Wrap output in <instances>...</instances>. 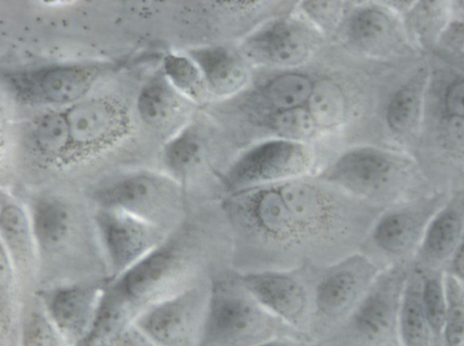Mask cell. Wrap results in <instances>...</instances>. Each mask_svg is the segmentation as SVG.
Wrapping results in <instances>:
<instances>
[{"label":"cell","instance_id":"obj_10","mask_svg":"<svg viewBox=\"0 0 464 346\" xmlns=\"http://www.w3.org/2000/svg\"><path fill=\"white\" fill-rule=\"evenodd\" d=\"M31 221L38 263L47 266L76 260L80 251H90V232L73 208L55 197H43L34 202Z\"/></svg>","mask_w":464,"mask_h":346},{"label":"cell","instance_id":"obj_20","mask_svg":"<svg viewBox=\"0 0 464 346\" xmlns=\"http://www.w3.org/2000/svg\"><path fill=\"white\" fill-rule=\"evenodd\" d=\"M461 214L446 208L428 223L419 244V255L423 264L437 267L453 257L464 234Z\"/></svg>","mask_w":464,"mask_h":346},{"label":"cell","instance_id":"obj_35","mask_svg":"<svg viewBox=\"0 0 464 346\" xmlns=\"http://www.w3.org/2000/svg\"><path fill=\"white\" fill-rule=\"evenodd\" d=\"M447 131L454 148L464 151V118L453 116L448 123Z\"/></svg>","mask_w":464,"mask_h":346},{"label":"cell","instance_id":"obj_12","mask_svg":"<svg viewBox=\"0 0 464 346\" xmlns=\"http://www.w3.org/2000/svg\"><path fill=\"white\" fill-rule=\"evenodd\" d=\"M105 282H69L42 289L43 309L66 346H79L95 320Z\"/></svg>","mask_w":464,"mask_h":346},{"label":"cell","instance_id":"obj_30","mask_svg":"<svg viewBox=\"0 0 464 346\" xmlns=\"http://www.w3.org/2000/svg\"><path fill=\"white\" fill-rule=\"evenodd\" d=\"M19 346H66L44 309L28 311L22 318Z\"/></svg>","mask_w":464,"mask_h":346},{"label":"cell","instance_id":"obj_29","mask_svg":"<svg viewBox=\"0 0 464 346\" xmlns=\"http://www.w3.org/2000/svg\"><path fill=\"white\" fill-rule=\"evenodd\" d=\"M447 316L442 336L445 346H464V293L457 279L447 276L445 281Z\"/></svg>","mask_w":464,"mask_h":346},{"label":"cell","instance_id":"obj_33","mask_svg":"<svg viewBox=\"0 0 464 346\" xmlns=\"http://www.w3.org/2000/svg\"><path fill=\"white\" fill-rule=\"evenodd\" d=\"M314 125L309 112L302 108L280 112L275 120L276 129L288 139L309 136Z\"/></svg>","mask_w":464,"mask_h":346},{"label":"cell","instance_id":"obj_18","mask_svg":"<svg viewBox=\"0 0 464 346\" xmlns=\"http://www.w3.org/2000/svg\"><path fill=\"white\" fill-rule=\"evenodd\" d=\"M0 232L1 249L15 273L31 274L38 262L31 216L9 198H2Z\"/></svg>","mask_w":464,"mask_h":346},{"label":"cell","instance_id":"obj_31","mask_svg":"<svg viewBox=\"0 0 464 346\" xmlns=\"http://www.w3.org/2000/svg\"><path fill=\"white\" fill-rule=\"evenodd\" d=\"M165 77L171 85L196 97L201 93L204 79L197 64L184 56L169 55L164 62Z\"/></svg>","mask_w":464,"mask_h":346},{"label":"cell","instance_id":"obj_36","mask_svg":"<svg viewBox=\"0 0 464 346\" xmlns=\"http://www.w3.org/2000/svg\"><path fill=\"white\" fill-rule=\"evenodd\" d=\"M256 346H313L312 341L303 337H280Z\"/></svg>","mask_w":464,"mask_h":346},{"label":"cell","instance_id":"obj_19","mask_svg":"<svg viewBox=\"0 0 464 346\" xmlns=\"http://www.w3.org/2000/svg\"><path fill=\"white\" fill-rule=\"evenodd\" d=\"M204 82L218 95L235 93L247 81L248 72L243 59L222 46H209L190 53Z\"/></svg>","mask_w":464,"mask_h":346},{"label":"cell","instance_id":"obj_2","mask_svg":"<svg viewBox=\"0 0 464 346\" xmlns=\"http://www.w3.org/2000/svg\"><path fill=\"white\" fill-rule=\"evenodd\" d=\"M233 236L219 204L188 216L160 245L105 282L93 324L79 346H104L158 301L232 267Z\"/></svg>","mask_w":464,"mask_h":346},{"label":"cell","instance_id":"obj_21","mask_svg":"<svg viewBox=\"0 0 464 346\" xmlns=\"http://www.w3.org/2000/svg\"><path fill=\"white\" fill-rule=\"evenodd\" d=\"M399 337L401 346H433L419 274H410L404 286L399 313Z\"/></svg>","mask_w":464,"mask_h":346},{"label":"cell","instance_id":"obj_28","mask_svg":"<svg viewBox=\"0 0 464 346\" xmlns=\"http://www.w3.org/2000/svg\"><path fill=\"white\" fill-rule=\"evenodd\" d=\"M309 112L314 125L328 127L342 119L344 101L341 91L333 83L322 82L314 85L307 101Z\"/></svg>","mask_w":464,"mask_h":346},{"label":"cell","instance_id":"obj_1","mask_svg":"<svg viewBox=\"0 0 464 346\" xmlns=\"http://www.w3.org/2000/svg\"><path fill=\"white\" fill-rule=\"evenodd\" d=\"M221 206L239 274L331 265L359 252L379 216L316 176L232 193Z\"/></svg>","mask_w":464,"mask_h":346},{"label":"cell","instance_id":"obj_6","mask_svg":"<svg viewBox=\"0 0 464 346\" xmlns=\"http://www.w3.org/2000/svg\"><path fill=\"white\" fill-rule=\"evenodd\" d=\"M94 198L101 207L124 211L165 230L186 218L179 187L156 175L124 177L99 188Z\"/></svg>","mask_w":464,"mask_h":346},{"label":"cell","instance_id":"obj_25","mask_svg":"<svg viewBox=\"0 0 464 346\" xmlns=\"http://www.w3.org/2000/svg\"><path fill=\"white\" fill-rule=\"evenodd\" d=\"M33 139L44 157L57 159L64 155L72 146L65 113L52 111L39 117L33 127Z\"/></svg>","mask_w":464,"mask_h":346},{"label":"cell","instance_id":"obj_27","mask_svg":"<svg viewBox=\"0 0 464 346\" xmlns=\"http://www.w3.org/2000/svg\"><path fill=\"white\" fill-rule=\"evenodd\" d=\"M421 280L422 303L430 327L433 346H441L447 316L445 284L436 270L427 272Z\"/></svg>","mask_w":464,"mask_h":346},{"label":"cell","instance_id":"obj_14","mask_svg":"<svg viewBox=\"0 0 464 346\" xmlns=\"http://www.w3.org/2000/svg\"><path fill=\"white\" fill-rule=\"evenodd\" d=\"M98 70L84 65H53L17 72L9 79L22 97L50 103H69L91 88Z\"/></svg>","mask_w":464,"mask_h":346},{"label":"cell","instance_id":"obj_9","mask_svg":"<svg viewBox=\"0 0 464 346\" xmlns=\"http://www.w3.org/2000/svg\"><path fill=\"white\" fill-rule=\"evenodd\" d=\"M314 269L238 274L259 303L308 338L314 305Z\"/></svg>","mask_w":464,"mask_h":346},{"label":"cell","instance_id":"obj_37","mask_svg":"<svg viewBox=\"0 0 464 346\" xmlns=\"http://www.w3.org/2000/svg\"><path fill=\"white\" fill-rule=\"evenodd\" d=\"M452 264L456 275L464 279V234L453 255Z\"/></svg>","mask_w":464,"mask_h":346},{"label":"cell","instance_id":"obj_5","mask_svg":"<svg viewBox=\"0 0 464 346\" xmlns=\"http://www.w3.org/2000/svg\"><path fill=\"white\" fill-rule=\"evenodd\" d=\"M410 274L401 264L386 266L344 323L323 346H401L399 313Z\"/></svg>","mask_w":464,"mask_h":346},{"label":"cell","instance_id":"obj_13","mask_svg":"<svg viewBox=\"0 0 464 346\" xmlns=\"http://www.w3.org/2000/svg\"><path fill=\"white\" fill-rule=\"evenodd\" d=\"M317 178L372 206L388 197L395 178L394 165L380 151L359 149L342 155Z\"/></svg>","mask_w":464,"mask_h":346},{"label":"cell","instance_id":"obj_3","mask_svg":"<svg viewBox=\"0 0 464 346\" xmlns=\"http://www.w3.org/2000/svg\"><path fill=\"white\" fill-rule=\"evenodd\" d=\"M288 336L308 339L259 303L232 267L210 278L198 346H256Z\"/></svg>","mask_w":464,"mask_h":346},{"label":"cell","instance_id":"obj_34","mask_svg":"<svg viewBox=\"0 0 464 346\" xmlns=\"http://www.w3.org/2000/svg\"><path fill=\"white\" fill-rule=\"evenodd\" d=\"M446 104L453 116L464 118V80L454 83L449 89Z\"/></svg>","mask_w":464,"mask_h":346},{"label":"cell","instance_id":"obj_17","mask_svg":"<svg viewBox=\"0 0 464 346\" xmlns=\"http://www.w3.org/2000/svg\"><path fill=\"white\" fill-rule=\"evenodd\" d=\"M65 113L72 145L92 149L109 142L121 130L119 111L103 100L82 101Z\"/></svg>","mask_w":464,"mask_h":346},{"label":"cell","instance_id":"obj_4","mask_svg":"<svg viewBox=\"0 0 464 346\" xmlns=\"http://www.w3.org/2000/svg\"><path fill=\"white\" fill-rule=\"evenodd\" d=\"M383 268L356 252L314 269V305L308 338L320 343L349 318Z\"/></svg>","mask_w":464,"mask_h":346},{"label":"cell","instance_id":"obj_11","mask_svg":"<svg viewBox=\"0 0 464 346\" xmlns=\"http://www.w3.org/2000/svg\"><path fill=\"white\" fill-rule=\"evenodd\" d=\"M97 235L115 277L160 245L165 229L118 209L103 208L94 216Z\"/></svg>","mask_w":464,"mask_h":346},{"label":"cell","instance_id":"obj_15","mask_svg":"<svg viewBox=\"0 0 464 346\" xmlns=\"http://www.w3.org/2000/svg\"><path fill=\"white\" fill-rule=\"evenodd\" d=\"M315 34L296 20L273 21L250 35L246 53L256 62L289 67L301 63L313 51Z\"/></svg>","mask_w":464,"mask_h":346},{"label":"cell","instance_id":"obj_23","mask_svg":"<svg viewBox=\"0 0 464 346\" xmlns=\"http://www.w3.org/2000/svg\"><path fill=\"white\" fill-rule=\"evenodd\" d=\"M314 83L304 74L286 72L270 80L262 90V98L273 109L284 112L301 108L313 92Z\"/></svg>","mask_w":464,"mask_h":346},{"label":"cell","instance_id":"obj_7","mask_svg":"<svg viewBox=\"0 0 464 346\" xmlns=\"http://www.w3.org/2000/svg\"><path fill=\"white\" fill-rule=\"evenodd\" d=\"M313 159L301 143L288 139L265 141L234 161L223 173L224 197L241 190L310 177Z\"/></svg>","mask_w":464,"mask_h":346},{"label":"cell","instance_id":"obj_8","mask_svg":"<svg viewBox=\"0 0 464 346\" xmlns=\"http://www.w3.org/2000/svg\"><path fill=\"white\" fill-rule=\"evenodd\" d=\"M210 292V280L153 303L132 322L155 346H198Z\"/></svg>","mask_w":464,"mask_h":346},{"label":"cell","instance_id":"obj_24","mask_svg":"<svg viewBox=\"0 0 464 346\" xmlns=\"http://www.w3.org/2000/svg\"><path fill=\"white\" fill-rule=\"evenodd\" d=\"M164 162L178 178L188 179L196 173L204 159L203 144L193 130H185L166 146Z\"/></svg>","mask_w":464,"mask_h":346},{"label":"cell","instance_id":"obj_32","mask_svg":"<svg viewBox=\"0 0 464 346\" xmlns=\"http://www.w3.org/2000/svg\"><path fill=\"white\" fill-rule=\"evenodd\" d=\"M418 98L415 91L405 88L396 92L389 102L387 120L392 129L403 131L409 129L417 115Z\"/></svg>","mask_w":464,"mask_h":346},{"label":"cell","instance_id":"obj_22","mask_svg":"<svg viewBox=\"0 0 464 346\" xmlns=\"http://www.w3.org/2000/svg\"><path fill=\"white\" fill-rule=\"evenodd\" d=\"M179 100L168 79L159 74L152 77L141 89L137 109L141 120L149 126L160 129L176 116Z\"/></svg>","mask_w":464,"mask_h":346},{"label":"cell","instance_id":"obj_16","mask_svg":"<svg viewBox=\"0 0 464 346\" xmlns=\"http://www.w3.org/2000/svg\"><path fill=\"white\" fill-rule=\"evenodd\" d=\"M429 221L422 214L402 209L380 214L359 252L385 268L382 264L384 258L402 255L420 244Z\"/></svg>","mask_w":464,"mask_h":346},{"label":"cell","instance_id":"obj_26","mask_svg":"<svg viewBox=\"0 0 464 346\" xmlns=\"http://www.w3.org/2000/svg\"><path fill=\"white\" fill-rule=\"evenodd\" d=\"M391 24L387 16L373 8L354 13L347 24V34L355 45L363 50L377 48L387 39Z\"/></svg>","mask_w":464,"mask_h":346}]
</instances>
